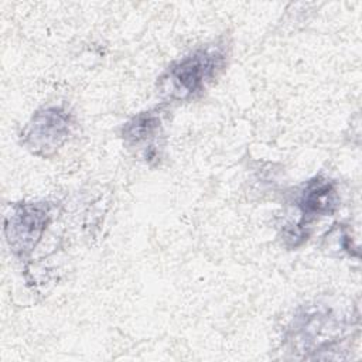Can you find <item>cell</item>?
<instances>
[{
    "instance_id": "6da1fadb",
    "label": "cell",
    "mask_w": 362,
    "mask_h": 362,
    "mask_svg": "<svg viewBox=\"0 0 362 362\" xmlns=\"http://www.w3.org/2000/svg\"><path fill=\"white\" fill-rule=\"evenodd\" d=\"M229 48L225 41H212L195 47L174 59L157 78V96L168 103L191 102L225 71Z\"/></svg>"
},
{
    "instance_id": "7a4b0ae2",
    "label": "cell",
    "mask_w": 362,
    "mask_h": 362,
    "mask_svg": "<svg viewBox=\"0 0 362 362\" xmlns=\"http://www.w3.org/2000/svg\"><path fill=\"white\" fill-rule=\"evenodd\" d=\"M279 223V238L288 249H297L311 235L313 225L332 215L339 206V192L334 180L314 175L290 192Z\"/></svg>"
},
{
    "instance_id": "3957f363",
    "label": "cell",
    "mask_w": 362,
    "mask_h": 362,
    "mask_svg": "<svg viewBox=\"0 0 362 362\" xmlns=\"http://www.w3.org/2000/svg\"><path fill=\"white\" fill-rule=\"evenodd\" d=\"M344 328L331 310L311 305L293 317L286 344L296 358L329 359V352H335L337 342L344 339Z\"/></svg>"
},
{
    "instance_id": "277c9868",
    "label": "cell",
    "mask_w": 362,
    "mask_h": 362,
    "mask_svg": "<svg viewBox=\"0 0 362 362\" xmlns=\"http://www.w3.org/2000/svg\"><path fill=\"white\" fill-rule=\"evenodd\" d=\"M55 215L57 204L47 199L11 204L3 218V235L10 253L17 260H28Z\"/></svg>"
},
{
    "instance_id": "5b68a950",
    "label": "cell",
    "mask_w": 362,
    "mask_h": 362,
    "mask_svg": "<svg viewBox=\"0 0 362 362\" xmlns=\"http://www.w3.org/2000/svg\"><path fill=\"white\" fill-rule=\"evenodd\" d=\"M75 126V115L66 105H45L31 115L18 140L33 156L51 158L68 143Z\"/></svg>"
},
{
    "instance_id": "8992f818",
    "label": "cell",
    "mask_w": 362,
    "mask_h": 362,
    "mask_svg": "<svg viewBox=\"0 0 362 362\" xmlns=\"http://www.w3.org/2000/svg\"><path fill=\"white\" fill-rule=\"evenodd\" d=\"M124 147L146 164L158 163L163 153L164 115L160 107H151L133 115L120 127Z\"/></svg>"
}]
</instances>
